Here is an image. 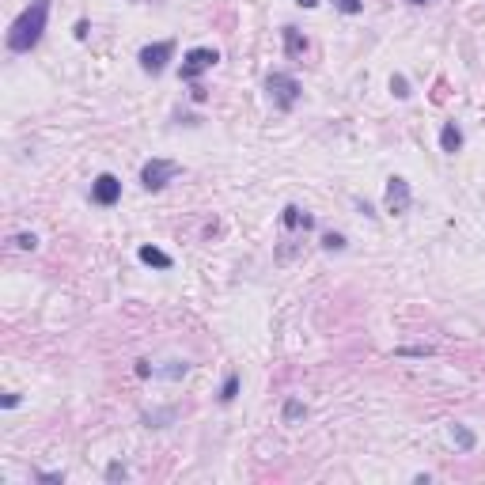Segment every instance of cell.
<instances>
[{"label":"cell","instance_id":"obj_9","mask_svg":"<svg viewBox=\"0 0 485 485\" xmlns=\"http://www.w3.org/2000/svg\"><path fill=\"white\" fill-rule=\"evenodd\" d=\"M285 53L288 57H303L307 53V39H303V31H296V27H285Z\"/></svg>","mask_w":485,"mask_h":485},{"label":"cell","instance_id":"obj_12","mask_svg":"<svg viewBox=\"0 0 485 485\" xmlns=\"http://www.w3.org/2000/svg\"><path fill=\"white\" fill-rule=\"evenodd\" d=\"M451 436H455V440H459V447H463V451H474V432H470V428L455 425V428H451Z\"/></svg>","mask_w":485,"mask_h":485},{"label":"cell","instance_id":"obj_22","mask_svg":"<svg viewBox=\"0 0 485 485\" xmlns=\"http://www.w3.org/2000/svg\"><path fill=\"white\" fill-rule=\"evenodd\" d=\"M296 4H300V8H315L319 0H296Z\"/></svg>","mask_w":485,"mask_h":485},{"label":"cell","instance_id":"obj_10","mask_svg":"<svg viewBox=\"0 0 485 485\" xmlns=\"http://www.w3.org/2000/svg\"><path fill=\"white\" fill-rule=\"evenodd\" d=\"M440 148H444V152H451V156L463 148V129L455 125V121H447V125L440 129Z\"/></svg>","mask_w":485,"mask_h":485},{"label":"cell","instance_id":"obj_16","mask_svg":"<svg viewBox=\"0 0 485 485\" xmlns=\"http://www.w3.org/2000/svg\"><path fill=\"white\" fill-rule=\"evenodd\" d=\"M322 247H326V250H345V235L330 231V235H322Z\"/></svg>","mask_w":485,"mask_h":485},{"label":"cell","instance_id":"obj_14","mask_svg":"<svg viewBox=\"0 0 485 485\" xmlns=\"http://www.w3.org/2000/svg\"><path fill=\"white\" fill-rule=\"evenodd\" d=\"M390 91H395L398 99H409V83H406V76H390Z\"/></svg>","mask_w":485,"mask_h":485},{"label":"cell","instance_id":"obj_6","mask_svg":"<svg viewBox=\"0 0 485 485\" xmlns=\"http://www.w3.org/2000/svg\"><path fill=\"white\" fill-rule=\"evenodd\" d=\"M387 212H395V217H402V212L409 209V201H414V193H409V182L406 179H398V175H395V179H390L387 182Z\"/></svg>","mask_w":485,"mask_h":485},{"label":"cell","instance_id":"obj_19","mask_svg":"<svg viewBox=\"0 0 485 485\" xmlns=\"http://www.w3.org/2000/svg\"><path fill=\"white\" fill-rule=\"evenodd\" d=\"M15 247H20V250H34V247H39V239L23 231V235H15Z\"/></svg>","mask_w":485,"mask_h":485},{"label":"cell","instance_id":"obj_5","mask_svg":"<svg viewBox=\"0 0 485 485\" xmlns=\"http://www.w3.org/2000/svg\"><path fill=\"white\" fill-rule=\"evenodd\" d=\"M171 53H175V42H156V46H144L141 53H137V61H141V69L144 72H163L167 69V61H171Z\"/></svg>","mask_w":485,"mask_h":485},{"label":"cell","instance_id":"obj_4","mask_svg":"<svg viewBox=\"0 0 485 485\" xmlns=\"http://www.w3.org/2000/svg\"><path fill=\"white\" fill-rule=\"evenodd\" d=\"M182 167L175 163V160H148L144 167H141V182H144V190H163L167 182L175 179V175H179Z\"/></svg>","mask_w":485,"mask_h":485},{"label":"cell","instance_id":"obj_2","mask_svg":"<svg viewBox=\"0 0 485 485\" xmlns=\"http://www.w3.org/2000/svg\"><path fill=\"white\" fill-rule=\"evenodd\" d=\"M266 91H269V99H273L277 110H292L296 102H300V95H303L300 80L288 76V72H269V76H266Z\"/></svg>","mask_w":485,"mask_h":485},{"label":"cell","instance_id":"obj_3","mask_svg":"<svg viewBox=\"0 0 485 485\" xmlns=\"http://www.w3.org/2000/svg\"><path fill=\"white\" fill-rule=\"evenodd\" d=\"M217 61H220V53L212 50V46H198V50H190V53H186V61H182L179 76H182L186 83H193V80L201 76V72H209Z\"/></svg>","mask_w":485,"mask_h":485},{"label":"cell","instance_id":"obj_21","mask_svg":"<svg viewBox=\"0 0 485 485\" xmlns=\"http://www.w3.org/2000/svg\"><path fill=\"white\" fill-rule=\"evenodd\" d=\"M205 99H209V91H205L201 83H198V88H193V102H205Z\"/></svg>","mask_w":485,"mask_h":485},{"label":"cell","instance_id":"obj_23","mask_svg":"<svg viewBox=\"0 0 485 485\" xmlns=\"http://www.w3.org/2000/svg\"><path fill=\"white\" fill-rule=\"evenodd\" d=\"M409 4H425V0H409Z\"/></svg>","mask_w":485,"mask_h":485},{"label":"cell","instance_id":"obj_15","mask_svg":"<svg viewBox=\"0 0 485 485\" xmlns=\"http://www.w3.org/2000/svg\"><path fill=\"white\" fill-rule=\"evenodd\" d=\"M334 8H338V12H345V15H357L360 12V0H334Z\"/></svg>","mask_w":485,"mask_h":485},{"label":"cell","instance_id":"obj_8","mask_svg":"<svg viewBox=\"0 0 485 485\" xmlns=\"http://www.w3.org/2000/svg\"><path fill=\"white\" fill-rule=\"evenodd\" d=\"M281 228L285 231H311L315 228V217H311V212H303L300 205H288V209L281 212Z\"/></svg>","mask_w":485,"mask_h":485},{"label":"cell","instance_id":"obj_1","mask_svg":"<svg viewBox=\"0 0 485 485\" xmlns=\"http://www.w3.org/2000/svg\"><path fill=\"white\" fill-rule=\"evenodd\" d=\"M46 20H50V0H31V8H27L20 20L12 23V31H8V50L31 53L46 31Z\"/></svg>","mask_w":485,"mask_h":485},{"label":"cell","instance_id":"obj_13","mask_svg":"<svg viewBox=\"0 0 485 485\" xmlns=\"http://www.w3.org/2000/svg\"><path fill=\"white\" fill-rule=\"evenodd\" d=\"M239 395V376H228V383H224V390H220V398L224 402H231V398Z\"/></svg>","mask_w":485,"mask_h":485},{"label":"cell","instance_id":"obj_20","mask_svg":"<svg viewBox=\"0 0 485 485\" xmlns=\"http://www.w3.org/2000/svg\"><path fill=\"white\" fill-rule=\"evenodd\" d=\"M152 364H148V360H137V376H141V379H148V376H152Z\"/></svg>","mask_w":485,"mask_h":485},{"label":"cell","instance_id":"obj_11","mask_svg":"<svg viewBox=\"0 0 485 485\" xmlns=\"http://www.w3.org/2000/svg\"><path fill=\"white\" fill-rule=\"evenodd\" d=\"M137 254H141V262H144V266H156V269H171V266H175V262H171V254H163L160 247H141Z\"/></svg>","mask_w":485,"mask_h":485},{"label":"cell","instance_id":"obj_17","mask_svg":"<svg viewBox=\"0 0 485 485\" xmlns=\"http://www.w3.org/2000/svg\"><path fill=\"white\" fill-rule=\"evenodd\" d=\"M300 417H303V402H296V398H292V402L285 406V421H300Z\"/></svg>","mask_w":485,"mask_h":485},{"label":"cell","instance_id":"obj_7","mask_svg":"<svg viewBox=\"0 0 485 485\" xmlns=\"http://www.w3.org/2000/svg\"><path fill=\"white\" fill-rule=\"evenodd\" d=\"M121 198V179L118 175H99L95 182H91V201L95 205H118Z\"/></svg>","mask_w":485,"mask_h":485},{"label":"cell","instance_id":"obj_18","mask_svg":"<svg viewBox=\"0 0 485 485\" xmlns=\"http://www.w3.org/2000/svg\"><path fill=\"white\" fill-rule=\"evenodd\" d=\"M107 478H110V481H125V478H129V470H125L121 463H110V466H107Z\"/></svg>","mask_w":485,"mask_h":485}]
</instances>
